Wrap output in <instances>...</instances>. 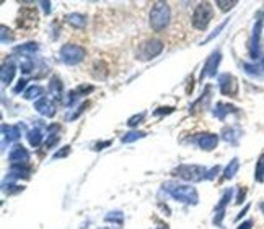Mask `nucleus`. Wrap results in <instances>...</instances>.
<instances>
[{"mask_svg": "<svg viewBox=\"0 0 264 229\" xmlns=\"http://www.w3.org/2000/svg\"><path fill=\"white\" fill-rule=\"evenodd\" d=\"M163 191H166L173 198L178 200V202H183V203L196 205L199 200L198 191L191 186H181V184H176V182H165Z\"/></svg>", "mask_w": 264, "mask_h": 229, "instance_id": "f257e3e1", "label": "nucleus"}, {"mask_svg": "<svg viewBox=\"0 0 264 229\" xmlns=\"http://www.w3.org/2000/svg\"><path fill=\"white\" fill-rule=\"evenodd\" d=\"M171 12L166 2H155L150 10V28L157 33H161L170 23Z\"/></svg>", "mask_w": 264, "mask_h": 229, "instance_id": "f03ea898", "label": "nucleus"}, {"mask_svg": "<svg viewBox=\"0 0 264 229\" xmlns=\"http://www.w3.org/2000/svg\"><path fill=\"white\" fill-rule=\"evenodd\" d=\"M212 18H214V8H212V5L209 2H201L193 13V26L196 30L204 31L209 26Z\"/></svg>", "mask_w": 264, "mask_h": 229, "instance_id": "7ed1b4c3", "label": "nucleus"}, {"mask_svg": "<svg viewBox=\"0 0 264 229\" xmlns=\"http://www.w3.org/2000/svg\"><path fill=\"white\" fill-rule=\"evenodd\" d=\"M173 176L181 177L189 182H199L202 179H206L207 169L204 166H198V164H183V166H178L176 169H173Z\"/></svg>", "mask_w": 264, "mask_h": 229, "instance_id": "20e7f679", "label": "nucleus"}, {"mask_svg": "<svg viewBox=\"0 0 264 229\" xmlns=\"http://www.w3.org/2000/svg\"><path fill=\"white\" fill-rule=\"evenodd\" d=\"M59 54H60V59H62L64 64L77 65L85 59L87 51L82 46H77V44H64V46L60 47Z\"/></svg>", "mask_w": 264, "mask_h": 229, "instance_id": "39448f33", "label": "nucleus"}, {"mask_svg": "<svg viewBox=\"0 0 264 229\" xmlns=\"http://www.w3.org/2000/svg\"><path fill=\"white\" fill-rule=\"evenodd\" d=\"M161 51H163V42L158 41V39H149V41H145L142 46H140L137 52V59L140 60L155 59L157 55L161 54Z\"/></svg>", "mask_w": 264, "mask_h": 229, "instance_id": "423d86ee", "label": "nucleus"}, {"mask_svg": "<svg viewBox=\"0 0 264 229\" xmlns=\"http://www.w3.org/2000/svg\"><path fill=\"white\" fill-rule=\"evenodd\" d=\"M218 88H220V93L225 94V96H237V93H238L237 78L230 74L220 75L218 76Z\"/></svg>", "mask_w": 264, "mask_h": 229, "instance_id": "0eeeda50", "label": "nucleus"}, {"mask_svg": "<svg viewBox=\"0 0 264 229\" xmlns=\"http://www.w3.org/2000/svg\"><path fill=\"white\" fill-rule=\"evenodd\" d=\"M8 159L12 166H26L30 161V153L23 145H15L12 152L8 153Z\"/></svg>", "mask_w": 264, "mask_h": 229, "instance_id": "6e6552de", "label": "nucleus"}, {"mask_svg": "<svg viewBox=\"0 0 264 229\" xmlns=\"http://www.w3.org/2000/svg\"><path fill=\"white\" fill-rule=\"evenodd\" d=\"M38 12L36 8H21L20 10V15H18V20H16V23H18L20 28H26V30H30L36 23H38Z\"/></svg>", "mask_w": 264, "mask_h": 229, "instance_id": "1a4fd4ad", "label": "nucleus"}, {"mask_svg": "<svg viewBox=\"0 0 264 229\" xmlns=\"http://www.w3.org/2000/svg\"><path fill=\"white\" fill-rule=\"evenodd\" d=\"M220 59H222V54L218 52V51L214 52L209 59H207V62H206L204 69H202V72H201V76H199L201 81L204 80V76H214L217 74V69H218V64H220Z\"/></svg>", "mask_w": 264, "mask_h": 229, "instance_id": "9d476101", "label": "nucleus"}, {"mask_svg": "<svg viewBox=\"0 0 264 229\" xmlns=\"http://www.w3.org/2000/svg\"><path fill=\"white\" fill-rule=\"evenodd\" d=\"M196 142H198V145L202 150H206V152H212L218 143V135H215V133H201L199 138Z\"/></svg>", "mask_w": 264, "mask_h": 229, "instance_id": "9b49d317", "label": "nucleus"}, {"mask_svg": "<svg viewBox=\"0 0 264 229\" xmlns=\"http://www.w3.org/2000/svg\"><path fill=\"white\" fill-rule=\"evenodd\" d=\"M35 109H36L41 115H44V117H54V115H55V108H54V104L51 103L48 98L38 99V101L35 103Z\"/></svg>", "mask_w": 264, "mask_h": 229, "instance_id": "f8f14e48", "label": "nucleus"}, {"mask_svg": "<svg viewBox=\"0 0 264 229\" xmlns=\"http://www.w3.org/2000/svg\"><path fill=\"white\" fill-rule=\"evenodd\" d=\"M232 193L233 191L230 189V191H225V193L222 195V198H220V203L217 205V208H215V218H214V225H220L222 223V218H223V213H225V206L227 203L230 202V198H232Z\"/></svg>", "mask_w": 264, "mask_h": 229, "instance_id": "ddd939ff", "label": "nucleus"}, {"mask_svg": "<svg viewBox=\"0 0 264 229\" xmlns=\"http://www.w3.org/2000/svg\"><path fill=\"white\" fill-rule=\"evenodd\" d=\"M2 133H3V145L5 143H12L16 142L18 138L21 137V132H20V127L18 125H2Z\"/></svg>", "mask_w": 264, "mask_h": 229, "instance_id": "4468645a", "label": "nucleus"}, {"mask_svg": "<svg viewBox=\"0 0 264 229\" xmlns=\"http://www.w3.org/2000/svg\"><path fill=\"white\" fill-rule=\"evenodd\" d=\"M93 89H95V88H93V86H90V85H80L77 89H72V91H70L69 94H67V96H69V98H67L64 103H65L67 106H70L78 96H87V94H88V93H92Z\"/></svg>", "mask_w": 264, "mask_h": 229, "instance_id": "2eb2a0df", "label": "nucleus"}, {"mask_svg": "<svg viewBox=\"0 0 264 229\" xmlns=\"http://www.w3.org/2000/svg\"><path fill=\"white\" fill-rule=\"evenodd\" d=\"M237 111V108L232 104H227V103H217L215 109H214V115L217 117V119L223 120L225 119V115L230 114V113H235Z\"/></svg>", "mask_w": 264, "mask_h": 229, "instance_id": "dca6fc26", "label": "nucleus"}, {"mask_svg": "<svg viewBox=\"0 0 264 229\" xmlns=\"http://www.w3.org/2000/svg\"><path fill=\"white\" fill-rule=\"evenodd\" d=\"M38 49H39V46L36 42H26V44H21V46H16L13 51L16 54H21L23 57H31V55H35Z\"/></svg>", "mask_w": 264, "mask_h": 229, "instance_id": "f3484780", "label": "nucleus"}, {"mask_svg": "<svg viewBox=\"0 0 264 229\" xmlns=\"http://www.w3.org/2000/svg\"><path fill=\"white\" fill-rule=\"evenodd\" d=\"M260 35H261V23H258L255 26V33H253V39H251V57L258 59V54H260Z\"/></svg>", "mask_w": 264, "mask_h": 229, "instance_id": "a211bd4d", "label": "nucleus"}, {"mask_svg": "<svg viewBox=\"0 0 264 229\" xmlns=\"http://www.w3.org/2000/svg\"><path fill=\"white\" fill-rule=\"evenodd\" d=\"M15 72H16V69H15V65L12 62L2 65V72H0V76H2V83H3V85H8V83L13 80Z\"/></svg>", "mask_w": 264, "mask_h": 229, "instance_id": "6ab92c4d", "label": "nucleus"}, {"mask_svg": "<svg viewBox=\"0 0 264 229\" xmlns=\"http://www.w3.org/2000/svg\"><path fill=\"white\" fill-rule=\"evenodd\" d=\"M49 93L53 94L55 99H60V94H62V81L59 80V76H53L49 81Z\"/></svg>", "mask_w": 264, "mask_h": 229, "instance_id": "aec40b11", "label": "nucleus"}, {"mask_svg": "<svg viewBox=\"0 0 264 229\" xmlns=\"http://www.w3.org/2000/svg\"><path fill=\"white\" fill-rule=\"evenodd\" d=\"M31 169L28 166H12L10 167V177L12 179H28L30 177Z\"/></svg>", "mask_w": 264, "mask_h": 229, "instance_id": "412c9836", "label": "nucleus"}, {"mask_svg": "<svg viewBox=\"0 0 264 229\" xmlns=\"http://www.w3.org/2000/svg\"><path fill=\"white\" fill-rule=\"evenodd\" d=\"M28 142H30V145L31 147H39L41 145V142H43V132H41V128H38V127H35V128H31L30 132H28Z\"/></svg>", "mask_w": 264, "mask_h": 229, "instance_id": "4be33fe9", "label": "nucleus"}, {"mask_svg": "<svg viewBox=\"0 0 264 229\" xmlns=\"http://www.w3.org/2000/svg\"><path fill=\"white\" fill-rule=\"evenodd\" d=\"M67 21L74 26V28H85L87 25V16L85 15H80V13H70V15H67Z\"/></svg>", "mask_w": 264, "mask_h": 229, "instance_id": "5701e85b", "label": "nucleus"}, {"mask_svg": "<svg viewBox=\"0 0 264 229\" xmlns=\"http://www.w3.org/2000/svg\"><path fill=\"white\" fill-rule=\"evenodd\" d=\"M238 167H240L238 159H237V158H233L232 161H230V164L225 167V171H223V179H232L235 174H237Z\"/></svg>", "mask_w": 264, "mask_h": 229, "instance_id": "b1692460", "label": "nucleus"}, {"mask_svg": "<svg viewBox=\"0 0 264 229\" xmlns=\"http://www.w3.org/2000/svg\"><path fill=\"white\" fill-rule=\"evenodd\" d=\"M222 135L227 142L237 143V138L240 137V130H237V128H233V127H227V128H223Z\"/></svg>", "mask_w": 264, "mask_h": 229, "instance_id": "393cba45", "label": "nucleus"}, {"mask_svg": "<svg viewBox=\"0 0 264 229\" xmlns=\"http://www.w3.org/2000/svg\"><path fill=\"white\" fill-rule=\"evenodd\" d=\"M255 179L258 182H264V154L260 156V159H258V163H256Z\"/></svg>", "mask_w": 264, "mask_h": 229, "instance_id": "a878e982", "label": "nucleus"}, {"mask_svg": "<svg viewBox=\"0 0 264 229\" xmlns=\"http://www.w3.org/2000/svg\"><path fill=\"white\" fill-rule=\"evenodd\" d=\"M43 94V88L41 86H38V85H35V86H30L25 91V99H36V98H39Z\"/></svg>", "mask_w": 264, "mask_h": 229, "instance_id": "bb28decb", "label": "nucleus"}, {"mask_svg": "<svg viewBox=\"0 0 264 229\" xmlns=\"http://www.w3.org/2000/svg\"><path fill=\"white\" fill-rule=\"evenodd\" d=\"M144 137H145L144 132H139V130L137 132H129L121 138V142L122 143H132V142H136V140H139V138H144Z\"/></svg>", "mask_w": 264, "mask_h": 229, "instance_id": "cd10ccee", "label": "nucleus"}, {"mask_svg": "<svg viewBox=\"0 0 264 229\" xmlns=\"http://www.w3.org/2000/svg\"><path fill=\"white\" fill-rule=\"evenodd\" d=\"M245 70L248 72L250 75H260L264 72V59L261 60V64L258 65H245Z\"/></svg>", "mask_w": 264, "mask_h": 229, "instance_id": "c85d7f7f", "label": "nucleus"}, {"mask_svg": "<svg viewBox=\"0 0 264 229\" xmlns=\"http://www.w3.org/2000/svg\"><path fill=\"white\" fill-rule=\"evenodd\" d=\"M237 3H238L237 0H217V5L222 12H228V10H232Z\"/></svg>", "mask_w": 264, "mask_h": 229, "instance_id": "c756f323", "label": "nucleus"}, {"mask_svg": "<svg viewBox=\"0 0 264 229\" xmlns=\"http://www.w3.org/2000/svg\"><path fill=\"white\" fill-rule=\"evenodd\" d=\"M2 44H7V42H12L13 41V33H12V30H8L7 26L5 25H2Z\"/></svg>", "mask_w": 264, "mask_h": 229, "instance_id": "7c9ffc66", "label": "nucleus"}, {"mask_svg": "<svg viewBox=\"0 0 264 229\" xmlns=\"http://www.w3.org/2000/svg\"><path fill=\"white\" fill-rule=\"evenodd\" d=\"M144 117H145V113H140V114H136V115H132L131 119H129V127H136V125H139L140 122L144 120Z\"/></svg>", "mask_w": 264, "mask_h": 229, "instance_id": "2f4dec72", "label": "nucleus"}, {"mask_svg": "<svg viewBox=\"0 0 264 229\" xmlns=\"http://www.w3.org/2000/svg\"><path fill=\"white\" fill-rule=\"evenodd\" d=\"M106 221H116V223H122V213L121 211H114V213H109V215H106Z\"/></svg>", "mask_w": 264, "mask_h": 229, "instance_id": "473e14b6", "label": "nucleus"}, {"mask_svg": "<svg viewBox=\"0 0 264 229\" xmlns=\"http://www.w3.org/2000/svg\"><path fill=\"white\" fill-rule=\"evenodd\" d=\"M59 133H51V135H48V140H46V148L49 150L51 147H54L55 143L59 142Z\"/></svg>", "mask_w": 264, "mask_h": 229, "instance_id": "72a5a7b5", "label": "nucleus"}, {"mask_svg": "<svg viewBox=\"0 0 264 229\" xmlns=\"http://www.w3.org/2000/svg\"><path fill=\"white\" fill-rule=\"evenodd\" d=\"M20 69L23 74H30V72L33 70V62L31 60H23V62L20 64Z\"/></svg>", "mask_w": 264, "mask_h": 229, "instance_id": "f704fd0d", "label": "nucleus"}, {"mask_svg": "<svg viewBox=\"0 0 264 229\" xmlns=\"http://www.w3.org/2000/svg\"><path fill=\"white\" fill-rule=\"evenodd\" d=\"M26 80H25V78H20V80H18V85H16L15 88H13V93L15 94H18L20 91H23V89L26 88Z\"/></svg>", "mask_w": 264, "mask_h": 229, "instance_id": "c9c22d12", "label": "nucleus"}, {"mask_svg": "<svg viewBox=\"0 0 264 229\" xmlns=\"http://www.w3.org/2000/svg\"><path fill=\"white\" fill-rule=\"evenodd\" d=\"M70 153V147H64V150H59V152L57 153H55L54 156H53V158L54 159H59V158H65V156L67 154H69Z\"/></svg>", "mask_w": 264, "mask_h": 229, "instance_id": "e433bc0d", "label": "nucleus"}, {"mask_svg": "<svg viewBox=\"0 0 264 229\" xmlns=\"http://www.w3.org/2000/svg\"><path fill=\"white\" fill-rule=\"evenodd\" d=\"M88 106H90V103L87 101V103H83L82 106H80V108H78V111H77V113L75 114H72V115H69V119H77V117L78 115H80L82 113H83V111H85L87 108H88Z\"/></svg>", "mask_w": 264, "mask_h": 229, "instance_id": "4c0bfd02", "label": "nucleus"}, {"mask_svg": "<svg viewBox=\"0 0 264 229\" xmlns=\"http://www.w3.org/2000/svg\"><path fill=\"white\" fill-rule=\"evenodd\" d=\"M175 108H158L155 111V115H161V114H171Z\"/></svg>", "mask_w": 264, "mask_h": 229, "instance_id": "58836bf2", "label": "nucleus"}, {"mask_svg": "<svg viewBox=\"0 0 264 229\" xmlns=\"http://www.w3.org/2000/svg\"><path fill=\"white\" fill-rule=\"evenodd\" d=\"M227 23H228V20H225V21H223V23H222L220 26H218V28H217V30H215L214 33H212V35H211L209 38H207V41H211V39H214V38H215V36L218 35V33H220V30H223V28H225V26H227Z\"/></svg>", "mask_w": 264, "mask_h": 229, "instance_id": "ea45409f", "label": "nucleus"}, {"mask_svg": "<svg viewBox=\"0 0 264 229\" xmlns=\"http://www.w3.org/2000/svg\"><path fill=\"white\" fill-rule=\"evenodd\" d=\"M218 172H220V167H218V166L212 167L211 171H207V176H206V179H214V177H215V174H218Z\"/></svg>", "mask_w": 264, "mask_h": 229, "instance_id": "a19ab883", "label": "nucleus"}, {"mask_svg": "<svg viewBox=\"0 0 264 229\" xmlns=\"http://www.w3.org/2000/svg\"><path fill=\"white\" fill-rule=\"evenodd\" d=\"M245 195H246V189L240 187V192H238V197H237V203H243V200H245Z\"/></svg>", "mask_w": 264, "mask_h": 229, "instance_id": "79ce46f5", "label": "nucleus"}, {"mask_svg": "<svg viewBox=\"0 0 264 229\" xmlns=\"http://www.w3.org/2000/svg\"><path fill=\"white\" fill-rule=\"evenodd\" d=\"M111 145V142L108 140V142H101V143H97L95 145V150H103L105 147H109Z\"/></svg>", "mask_w": 264, "mask_h": 229, "instance_id": "37998d69", "label": "nucleus"}, {"mask_svg": "<svg viewBox=\"0 0 264 229\" xmlns=\"http://www.w3.org/2000/svg\"><path fill=\"white\" fill-rule=\"evenodd\" d=\"M251 226H253L251 221H245V223H241V225L237 229H251Z\"/></svg>", "mask_w": 264, "mask_h": 229, "instance_id": "c03bdc74", "label": "nucleus"}, {"mask_svg": "<svg viewBox=\"0 0 264 229\" xmlns=\"http://www.w3.org/2000/svg\"><path fill=\"white\" fill-rule=\"evenodd\" d=\"M41 5H43V8H44V12H46V13L51 12V3L49 2H41Z\"/></svg>", "mask_w": 264, "mask_h": 229, "instance_id": "a18cd8bd", "label": "nucleus"}, {"mask_svg": "<svg viewBox=\"0 0 264 229\" xmlns=\"http://www.w3.org/2000/svg\"><path fill=\"white\" fill-rule=\"evenodd\" d=\"M158 229H168V225H163L161 221H158Z\"/></svg>", "mask_w": 264, "mask_h": 229, "instance_id": "49530a36", "label": "nucleus"}, {"mask_svg": "<svg viewBox=\"0 0 264 229\" xmlns=\"http://www.w3.org/2000/svg\"><path fill=\"white\" fill-rule=\"evenodd\" d=\"M261 208H263V211H264V203H263V205H261Z\"/></svg>", "mask_w": 264, "mask_h": 229, "instance_id": "de8ad7c7", "label": "nucleus"}]
</instances>
